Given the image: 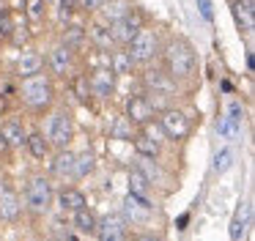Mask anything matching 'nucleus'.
<instances>
[{"mask_svg":"<svg viewBox=\"0 0 255 241\" xmlns=\"http://www.w3.org/2000/svg\"><path fill=\"white\" fill-rule=\"evenodd\" d=\"M162 63H165L162 69H165L176 82L189 80V77L198 71V60H195L192 47H189L187 41H181V38H173V41L165 47V52H162Z\"/></svg>","mask_w":255,"mask_h":241,"instance_id":"nucleus-1","label":"nucleus"},{"mask_svg":"<svg viewBox=\"0 0 255 241\" xmlns=\"http://www.w3.org/2000/svg\"><path fill=\"white\" fill-rule=\"evenodd\" d=\"M19 99L30 110H47L52 104V99H55V85H52V80L47 74H36L30 80H22Z\"/></svg>","mask_w":255,"mask_h":241,"instance_id":"nucleus-2","label":"nucleus"},{"mask_svg":"<svg viewBox=\"0 0 255 241\" xmlns=\"http://www.w3.org/2000/svg\"><path fill=\"white\" fill-rule=\"evenodd\" d=\"M52 200H55V192H52L50 175H33L25 186V206L33 214H44L52 206Z\"/></svg>","mask_w":255,"mask_h":241,"instance_id":"nucleus-3","label":"nucleus"},{"mask_svg":"<svg viewBox=\"0 0 255 241\" xmlns=\"http://www.w3.org/2000/svg\"><path fill=\"white\" fill-rule=\"evenodd\" d=\"M44 137H47V142H50V148H58V151L69 148V142H72V137H74V126H72V118H69V113H63V110H55V113L47 118Z\"/></svg>","mask_w":255,"mask_h":241,"instance_id":"nucleus-4","label":"nucleus"},{"mask_svg":"<svg viewBox=\"0 0 255 241\" xmlns=\"http://www.w3.org/2000/svg\"><path fill=\"white\" fill-rule=\"evenodd\" d=\"M124 49L129 52V58H132L134 66L148 63V60H154V55L159 52V36H156V30H151V27H140L137 36H134Z\"/></svg>","mask_w":255,"mask_h":241,"instance_id":"nucleus-5","label":"nucleus"},{"mask_svg":"<svg viewBox=\"0 0 255 241\" xmlns=\"http://www.w3.org/2000/svg\"><path fill=\"white\" fill-rule=\"evenodd\" d=\"M143 88L148 91L145 96L154 102V107H156V99L159 96H176L178 93V82L165 69H145L143 71Z\"/></svg>","mask_w":255,"mask_h":241,"instance_id":"nucleus-6","label":"nucleus"},{"mask_svg":"<svg viewBox=\"0 0 255 241\" xmlns=\"http://www.w3.org/2000/svg\"><path fill=\"white\" fill-rule=\"evenodd\" d=\"M156 123H159L162 134H165L167 140H184V137L189 134V129H192L187 113L178 110V107H165L159 113V120H156Z\"/></svg>","mask_w":255,"mask_h":241,"instance_id":"nucleus-7","label":"nucleus"},{"mask_svg":"<svg viewBox=\"0 0 255 241\" xmlns=\"http://www.w3.org/2000/svg\"><path fill=\"white\" fill-rule=\"evenodd\" d=\"M154 113H156V107L145 93H132L127 99V107H124V118L132 126H145L148 120H154Z\"/></svg>","mask_w":255,"mask_h":241,"instance_id":"nucleus-8","label":"nucleus"},{"mask_svg":"<svg viewBox=\"0 0 255 241\" xmlns=\"http://www.w3.org/2000/svg\"><path fill=\"white\" fill-rule=\"evenodd\" d=\"M88 80V88H91V96H99V99H110L116 93V85H118V77L113 74L107 66H94V69L85 74Z\"/></svg>","mask_w":255,"mask_h":241,"instance_id":"nucleus-9","label":"nucleus"},{"mask_svg":"<svg viewBox=\"0 0 255 241\" xmlns=\"http://www.w3.org/2000/svg\"><path fill=\"white\" fill-rule=\"evenodd\" d=\"M110 27H113V38H116L118 47H127V44L137 36L140 27H143V19H140L137 11H127V14H121L118 19H113Z\"/></svg>","mask_w":255,"mask_h":241,"instance_id":"nucleus-10","label":"nucleus"},{"mask_svg":"<svg viewBox=\"0 0 255 241\" xmlns=\"http://www.w3.org/2000/svg\"><path fill=\"white\" fill-rule=\"evenodd\" d=\"M44 66L50 69L52 77H66L74 69V49H69L66 44H55L50 49V55H47Z\"/></svg>","mask_w":255,"mask_h":241,"instance_id":"nucleus-11","label":"nucleus"},{"mask_svg":"<svg viewBox=\"0 0 255 241\" xmlns=\"http://www.w3.org/2000/svg\"><path fill=\"white\" fill-rule=\"evenodd\" d=\"M85 36H88V44L94 49H102V52H110V49H116V38H113V27L110 22H91L88 27H85Z\"/></svg>","mask_w":255,"mask_h":241,"instance_id":"nucleus-12","label":"nucleus"},{"mask_svg":"<svg viewBox=\"0 0 255 241\" xmlns=\"http://www.w3.org/2000/svg\"><path fill=\"white\" fill-rule=\"evenodd\" d=\"M96 236L99 241H127V219L110 214L102 222H96Z\"/></svg>","mask_w":255,"mask_h":241,"instance_id":"nucleus-13","label":"nucleus"},{"mask_svg":"<svg viewBox=\"0 0 255 241\" xmlns=\"http://www.w3.org/2000/svg\"><path fill=\"white\" fill-rule=\"evenodd\" d=\"M242 120H244V107L239 102H233L231 107H228V113L220 118L217 131H220L222 137H228V140H233V137L242 134Z\"/></svg>","mask_w":255,"mask_h":241,"instance_id":"nucleus-14","label":"nucleus"},{"mask_svg":"<svg viewBox=\"0 0 255 241\" xmlns=\"http://www.w3.org/2000/svg\"><path fill=\"white\" fill-rule=\"evenodd\" d=\"M0 137H3V142L8 148H22L25 140H28V129H25L22 120L11 118V120H3L0 123Z\"/></svg>","mask_w":255,"mask_h":241,"instance_id":"nucleus-15","label":"nucleus"},{"mask_svg":"<svg viewBox=\"0 0 255 241\" xmlns=\"http://www.w3.org/2000/svg\"><path fill=\"white\" fill-rule=\"evenodd\" d=\"M55 200H58V206H61V211H66V214H77L85 208V195L77 186H61Z\"/></svg>","mask_w":255,"mask_h":241,"instance_id":"nucleus-16","label":"nucleus"},{"mask_svg":"<svg viewBox=\"0 0 255 241\" xmlns=\"http://www.w3.org/2000/svg\"><path fill=\"white\" fill-rule=\"evenodd\" d=\"M19 208H22V203H19V195L11 189L8 184L0 186V219H8V222H14V219L19 217Z\"/></svg>","mask_w":255,"mask_h":241,"instance_id":"nucleus-17","label":"nucleus"},{"mask_svg":"<svg viewBox=\"0 0 255 241\" xmlns=\"http://www.w3.org/2000/svg\"><path fill=\"white\" fill-rule=\"evenodd\" d=\"M151 211H154L151 203H143V200H137V197H132V195L124 200V217H127L132 225H145L148 217H151Z\"/></svg>","mask_w":255,"mask_h":241,"instance_id":"nucleus-18","label":"nucleus"},{"mask_svg":"<svg viewBox=\"0 0 255 241\" xmlns=\"http://www.w3.org/2000/svg\"><path fill=\"white\" fill-rule=\"evenodd\" d=\"M36 74H44V58L39 52H22L17 60V77L30 80Z\"/></svg>","mask_w":255,"mask_h":241,"instance_id":"nucleus-19","label":"nucleus"},{"mask_svg":"<svg viewBox=\"0 0 255 241\" xmlns=\"http://www.w3.org/2000/svg\"><path fill=\"white\" fill-rule=\"evenodd\" d=\"M52 178H74V153L69 151V148H63V151H58L55 156H52V170H50Z\"/></svg>","mask_w":255,"mask_h":241,"instance_id":"nucleus-20","label":"nucleus"},{"mask_svg":"<svg viewBox=\"0 0 255 241\" xmlns=\"http://www.w3.org/2000/svg\"><path fill=\"white\" fill-rule=\"evenodd\" d=\"M107 69H110L116 77H127V74L134 71V63H132V58H129L127 49L116 47V49H110V55H107Z\"/></svg>","mask_w":255,"mask_h":241,"instance_id":"nucleus-21","label":"nucleus"},{"mask_svg":"<svg viewBox=\"0 0 255 241\" xmlns=\"http://www.w3.org/2000/svg\"><path fill=\"white\" fill-rule=\"evenodd\" d=\"M250 217H253V206L244 200L242 206L236 208L233 219H231V241H242V239H244V233H247V225H250Z\"/></svg>","mask_w":255,"mask_h":241,"instance_id":"nucleus-22","label":"nucleus"},{"mask_svg":"<svg viewBox=\"0 0 255 241\" xmlns=\"http://www.w3.org/2000/svg\"><path fill=\"white\" fill-rule=\"evenodd\" d=\"M132 142H134V151H137V156H140V159H151V162H156V159H159V153H162V142L151 140V137L140 134V131L132 137Z\"/></svg>","mask_w":255,"mask_h":241,"instance_id":"nucleus-23","label":"nucleus"},{"mask_svg":"<svg viewBox=\"0 0 255 241\" xmlns=\"http://www.w3.org/2000/svg\"><path fill=\"white\" fill-rule=\"evenodd\" d=\"M25 145H28V151H30V156H33V159H47V156H50V151H52L41 129H30Z\"/></svg>","mask_w":255,"mask_h":241,"instance_id":"nucleus-24","label":"nucleus"},{"mask_svg":"<svg viewBox=\"0 0 255 241\" xmlns=\"http://www.w3.org/2000/svg\"><path fill=\"white\" fill-rule=\"evenodd\" d=\"M129 195L137 197V200H143V203H151L148 200L151 197V181L134 167H132V173H129Z\"/></svg>","mask_w":255,"mask_h":241,"instance_id":"nucleus-25","label":"nucleus"},{"mask_svg":"<svg viewBox=\"0 0 255 241\" xmlns=\"http://www.w3.org/2000/svg\"><path fill=\"white\" fill-rule=\"evenodd\" d=\"M69 49H80L88 44V36H85V25H77V22H72V25H66V33H63V41Z\"/></svg>","mask_w":255,"mask_h":241,"instance_id":"nucleus-26","label":"nucleus"},{"mask_svg":"<svg viewBox=\"0 0 255 241\" xmlns=\"http://www.w3.org/2000/svg\"><path fill=\"white\" fill-rule=\"evenodd\" d=\"M22 11H25V16H28L30 22H44L50 5H47L44 0H22Z\"/></svg>","mask_w":255,"mask_h":241,"instance_id":"nucleus-27","label":"nucleus"},{"mask_svg":"<svg viewBox=\"0 0 255 241\" xmlns=\"http://www.w3.org/2000/svg\"><path fill=\"white\" fill-rule=\"evenodd\" d=\"M91 170H94V153L91 151L74 153V178H85Z\"/></svg>","mask_w":255,"mask_h":241,"instance_id":"nucleus-28","label":"nucleus"},{"mask_svg":"<svg viewBox=\"0 0 255 241\" xmlns=\"http://www.w3.org/2000/svg\"><path fill=\"white\" fill-rule=\"evenodd\" d=\"M74 228L80 230V233H96V217L88 211V208H83V211L74 214Z\"/></svg>","mask_w":255,"mask_h":241,"instance_id":"nucleus-29","label":"nucleus"},{"mask_svg":"<svg viewBox=\"0 0 255 241\" xmlns=\"http://www.w3.org/2000/svg\"><path fill=\"white\" fill-rule=\"evenodd\" d=\"M110 137H118V140H132V137H134V126L121 115V118L113 120V126H110Z\"/></svg>","mask_w":255,"mask_h":241,"instance_id":"nucleus-30","label":"nucleus"},{"mask_svg":"<svg viewBox=\"0 0 255 241\" xmlns=\"http://www.w3.org/2000/svg\"><path fill=\"white\" fill-rule=\"evenodd\" d=\"M72 91H74V99L83 104L91 102V88H88V80H85V74H77L72 77Z\"/></svg>","mask_w":255,"mask_h":241,"instance_id":"nucleus-31","label":"nucleus"},{"mask_svg":"<svg viewBox=\"0 0 255 241\" xmlns=\"http://www.w3.org/2000/svg\"><path fill=\"white\" fill-rule=\"evenodd\" d=\"M231 164H233V148H220V151L214 153V162H211L214 173H225Z\"/></svg>","mask_w":255,"mask_h":241,"instance_id":"nucleus-32","label":"nucleus"},{"mask_svg":"<svg viewBox=\"0 0 255 241\" xmlns=\"http://www.w3.org/2000/svg\"><path fill=\"white\" fill-rule=\"evenodd\" d=\"M55 5H58V22H61V25H72V22H74V11H77L72 0H58Z\"/></svg>","mask_w":255,"mask_h":241,"instance_id":"nucleus-33","label":"nucleus"},{"mask_svg":"<svg viewBox=\"0 0 255 241\" xmlns=\"http://www.w3.org/2000/svg\"><path fill=\"white\" fill-rule=\"evenodd\" d=\"M14 16H11V11H0V38H11L14 36Z\"/></svg>","mask_w":255,"mask_h":241,"instance_id":"nucleus-34","label":"nucleus"},{"mask_svg":"<svg viewBox=\"0 0 255 241\" xmlns=\"http://www.w3.org/2000/svg\"><path fill=\"white\" fill-rule=\"evenodd\" d=\"M107 3H110V0H74V8L85 11V14H96V11H102Z\"/></svg>","mask_w":255,"mask_h":241,"instance_id":"nucleus-35","label":"nucleus"},{"mask_svg":"<svg viewBox=\"0 0 255 241\" xmlns=\"http://www.w3.org/2000/svg\"><path fill=\"white\" fill-rule=\"evenodd\" d=\"M198 8H200V14H203L206 22L214 19V14H211V0H198Z\"/></svg>","mask_w":255,"mask_h":241,"instance_id":"nucleus-36","label":"nucleus"},{"mask_svg":"<svg viewBox=\"0 0 255 241\" xmlns=\"http://www.w3.org/2000/svg\"><path fill=\"white\" fill-rule=\"evenodd\" d=\"M134 241H162L159 236H154V233H137L134 236Z\"/></svg>","mask_w":255,"mask_h":241,"instance_id":"nucleus-37","label":"nucleus"},{"mask_svg":"<svg viewBox=\"0 0 255 241\" xmlns=\"http://www.w3.org/2000/svg\"><path fill=\"white\" fill-rule=\"evenodd\" d=\"M3 148H8V145H6V142H3V137H0V151H3Z\"/></svg>","mask_w":255,"mask_h":241,"instance_id":"nucleus-38","label":"nucleus"},{"mask_svg":"<svg viewBox=\"0 0 255 241\" xmlns=\"http://www.w3.org/2000/svg\"><path fill=\"white\" fill-rule=\"evenodd\" d=\"M247 3H253V0H247Z\"/></svg>","mask_w":255,"mask_h":241,"instance_id":"nucleus-39","label":"nucleus"},{"mask_svg":"<svg viewBox=\"0 0 255 241\" xmlns=\"http://www.w3.org/2000/svg\"><path fill=\"white\" fill-rule=\"evenodd\" d=\"M72 3H74V0H72Z\"/></svg>","mask_w":255,"mask_h":241,"instance_id":"nucleus-40","label":"nucleus"}]
</instances>
